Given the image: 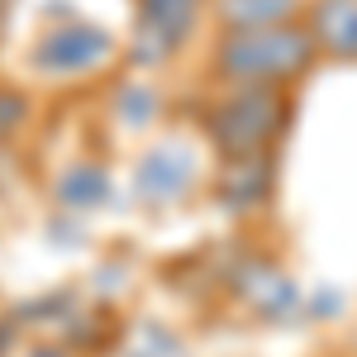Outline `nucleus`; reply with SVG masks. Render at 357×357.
Masks as SVG:
<instances>
[{
  "label": "nucleus",
  "instance_id": "f257e3e1",
  "mask_svg": "<svg viewBox=\"0 0 357 357\" xmlns=\"http://www.w3.org/2000/svg\"><path fill=\"white\" fill-rule=\"evenodd\" d=\"M314 43L305 24H272V29H220L210 72L224 86H296L314 67Z\"/></svg>",
  "mask_w": 357,
  "mask_h": 357
},
{
  "label": "nucleus",
  "instance_id": "f03ea898",
  "mask_svg": "<svg viewBox=\"0 0 357 357\" xmlns=\"http://www.w3.org/2000/svg\"><path fill=\"white\" fill-rule=\"evenodd\" d=\"M286 96L272 86H229L205 114V138L220 153V162L229 158H267L272 143L286 129Z\"/></svg>",
  "mask_w": 357,
  "mask_h": 357
},
{
  "label": "nucleus",
  "instance_id": "7ed1b4c3",
  "mask_svg": "<svg viewBox=\"0 0 357 357\" xmlns=\"http://www.w3.org/2000/svg\"><path fill=\"white\" fill-rule=\"evenodd\" d=\"M114 57H119V43H114L110 29L86 24V20H62L33 38L29 67L48 82H82V77L105 72Z\"/></svg>",
  "mask_w": 357,
  "mask_h": 357
},
{
  "label": "nucleus",
  "instance_id": "20e7f679",
  "mask_svg": "<svg viewBox=\"0 0 357 357\" xmlns=\"http://www.w3.org/2000/svg\"><path fill=\"white\" fill-rule=\"evenodd\" d=\"M210 15V0H134V29L124 53L134 67H167L191 43L195 24Z\"/></svg>",
  "mask_w": 357,
  "mask_h": 357
},
{
  "label": "nucleus",
  "instance_id": "39448f33",
  "mask_svg": "<svg viewBox=\"0 0 357 357\" xmlns=\"http://www.w3.org/2000/svg\"><path fill=\"white\" fill-rule=\"evenodd\" d=\"M195 176H200V162L186 143H158L134 167V195L143 205L167 210V205H181L195 191Z\"/></svg>",
  "mask_w": 357,
  "mask_h": 357
},
{
  "label": "nucleus",
  "instance_id": "423d86ee",
  "mask_svg": "<svg viewBox=\"0 0 357 357\" xmlns=\"http://www.w3.org/2000/svg\"><path fill=\"white\" fill-rule=\"evenodd\" d=\"M301 24L314 43V57L357 67V0H310Z\"/></svg>",
  "mask_w": 357,
  "mask_h": 357
},
{
  "label": "nucleus",
  "instance_id": "0eeeda50",
  "mask_svg": "<svg viewBox=\"0 0 357 357\" xmlns=\"http://www.w3.org/2000/svg\"><path fill=\"white\" fill-rule=\"evenodd\" d=\"M310 0H210V15L220 29H272L301 24Z\"/></svg>",
  "mask_w": 357,
  "mask_h": 357
},
{
  "label": "nucleus",
  "instance_id": "6e6552de",
  "mask_svg": "<svg viewBox=\"0 0 357 357\" xmlns=\"http://www.w3.org/2000/svg\"><path fill=\"white\" fill-rule=\"evenodd\" d=\"M267 186H272V153L267 158H229L220 176V195L224 205L234 210H252L267 200Z\"/></svg>",
  "mask_w": 357,
  "mask_h": 357
},
{
  "label": "nucleus",
  "instance_id": "1a4fd4ad",
  "mask_svg": "<svg viewBox=\"0 0 357 357\" xmlns=\"http://www.w3.org/2000/svg\"><path fill=\"white\" fill-rule=\"evenodd\" d=\"M53 195H57V205H67V210H96L110 195V176H105V167H96V162H77L72 172L57 176Z\"/></svg>",
  "mask_w": 357,
  "mask_h": 357
},
{
  "label": "nucleus",
  "instance_id": "9d476101",
  "mask_svg": "<svg viewBox=\"0 0 357 357\" xmlns=\"http://www.w3.org/2000/svg\"><path fill=\"white\" fill-rule=\"evenodd\" d=\"M129 114V124H148L153 114H158V96H153V86L143 82H124L119 91V119Z\"/></svg>",
  "mask_w": 357,
  "mask_h": 357
},
{
  "label": "nucleus",
  "instance_id": "9b49d317",
  "mask_svg": "<svg viewBox=\"0 0 357 357\" xmlns=\"http://www.w3.org/2000/svg\"><path fill=\"white\" fill-rule=\"evenodd\" d=\"M24 114H29V100L20 96V91L0 86V138H5V134H15V129L24 124Z\"/></svg>",
  "mask_w": 357,
  "mask_h": 357
},
{
  "label": "nucleus",
  "instance_id": "f8f14e48",
  "mask_svg": "<svg viewBox=\"0 0 357 357\" xmlns=\"http://www.w3.org/2000/svg\"><path fill=\"white\" fill-rule=\"evenodd\" d=\"M24 357H72V353H67L62 343H33V348H29Z\"/></svg>",
  "mask_w": 357,
  "mask_h": 357
}]
</instances>
